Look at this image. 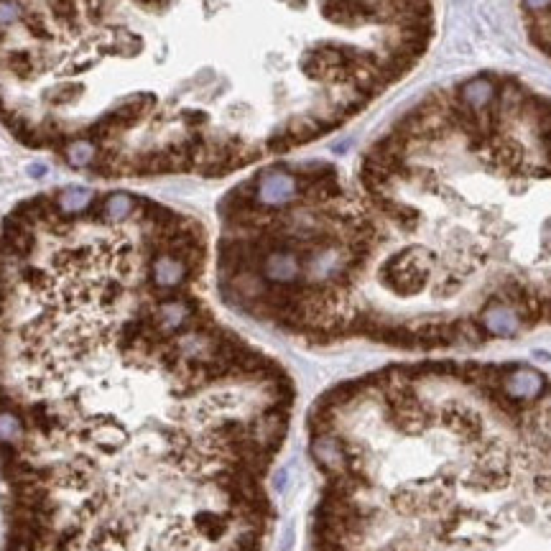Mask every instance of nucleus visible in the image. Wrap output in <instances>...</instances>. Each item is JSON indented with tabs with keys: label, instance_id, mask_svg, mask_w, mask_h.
Instances as JSON below:
<instances>
[{
	"label": "nucleus",
	"instance_id": "obj_1",
	"mask_svg": "<svg viewBox=\"0 0 551 551\" xmlns=\"http://www.w3.org/2000/svg\"><path fill=\"white\" fill-rule=\"evenodd\" d=\"M381 279L385 281L388 289H393L401 296L419 294L429 281V263L424 250H406L398 253L393 260L385 263Z\"/></svg>",
	"mask_w": 551,
	"mask_h": 551
},
{
	"label": "nucleus",
	"instance_id": "obj_2",
	"mask_svg": "<svg viewBox=\"0 0 551 551\" xmlns=\"http://www.w3.org/2000/svg\"><path fill=\"white\" fill-rule=\"evenodd\" d=\"M255 204L260 207H286L301 195V182L289 171L268 169L253 184Z\"/></svg>",
	"mask_w": 551,
	"mask_h": 551
},
{
	"label": "nucleus",
	"instance_id": "obj_3",
	"mask_svg": "<svg viewBox=\"0 0 551 551\" xmlns=\"http://www.w3.org/2000/svg\"><path fill=\"white\" fill-rule=\"evenodd\" d=\"M263 279L271 281L273 286H291L298 281L304 266L296 250L291 248H268L263 260H260Z\"/></svg>",
	"mask_w": 551,
	"mask_h": 551
},
{
	"label": "nucleus",
	"instance_id": "obj_4",
	"mask_svg": "<svg viewBox=\"0 0 551 551\" xmlns=\"http://www.w3.org/2000/svg\"><path fill=\"white\" fill-rule=\"evenodd\" d=\"M500 390L513 401H536L546 390V381L538 370L531 368H516L500 373Z\"/></svg>",
	"mask_w": 551,
	"mask_h": 551
},
{
	"label": "nucleus",
	"instance_id": "obj_5",
	"mask_svg": "<svg viewBox=\"0 0 551 551\" xmlns=\"http://www.w3.org/2000/svg\"><path fill=\"white\" fill-rule=\"evenodd\" d=\"M378 11L381 8L373 0H322V13L335 23H344V26H355L360 21L370 18H383Z\"/></svg>",
	"mask_w": 551,
	"mask_h": 551
},
{
	"label": "nucleus",
	"instance_id": "obj_6",
	"mask_svg": "<svg viewBox=\"0 0 551 551\" xmlns=\"http://www.w3.org/2000/svg\"><path fill=\"white\" fill-rule=\"evenodd\" d=\"M192 273V268L187 266V260H182L179 255L163 250L151 260V281H153L156 289L161 291H171V289H179V286L187 281V276Z\"/></svg>",
	"mask_w": 551,
	"mask_h": 551
},
{
	"label": "nucleus",
	"instance_id": "obj_7",
	"mask_svg": "<svg viewBox=\"0 0 551 551\" xmlns=\"http://www.w3.org/2000/svg\"><path fill=\"white\" fill-rule=\"evenodd\" d=\"M195 317V306L189 304L187 298H166L156 306L153 314V327L156 332H179L192 322Z\"/></svg>",
	"mask_w": 551,
	"mask_h": 551
},
{
	"label": "nucleus",
	"instance_id": "obj_8",
	"mask_svg": "<svg viewBox=\"0 0 551 551\" xmlns=\"http://www.w3.org/2000/svg\"><path fill=\"white\" fill-rule=\"evenodd\" d=\"M482 327L495 337H513L521 330V319L513 306L498 301V304H490L482 311Z\"/></svg>",
	"mask_w": 551,
	"mask_h": 551
},
{
	"label": "nucleus",
	"instance_id": "obj_9",
	"mask_svg": "<svg viewBox=\"0 0 551 551\" xmlns=\"http://www.w3.org/2000/svg\"><path fill=\"white\" fill-rule=\"evenodd\" d=\"M493 95H495V85L490 79H472V82H467V85L460 87V103H465L472 110L487 108V105L493 103Z\"/></svg>",
	"mask_w": 551,
	"mask_h": 551
},
{
	"label": "nucleus",
	"instance_id": "obj_10",
	"mask_svg": "<svg viewBox=\"0 0 551 551\" xmlns=\"http://www.w3.org/2000/svg\"><path fill=\"white\" fill-rule=\"evenodd\" d=\"M136 212V199L125 192H115L103 202V217L108 222H123Z\"/></svg>",
	"mask_w": 551,
	"mask_h": 551
},
{
	"label": "nucleus",
	"instance_id": "obj_11",
	"mask_svg": "<svg viewBox=\"0 0 551 551\" xmlns=\"http://www.w3.org/2000/svg\"><path fill=\"white\" fill-rule=\"evenodd\" d=\"M92 202V192L85 187H66L64 192H59L57 197V207L62 209L64 214H74L82 212Z\"/></svg>",
	"mask_w": 551,
	"mask_h": 551
},
{
	"label": "nucleus",
	"instance_id": "obj_12",
	"mask_svg": "<svg viewBox=\"0 0 551 551\" xmlns=\"http://www.w3.org/2000/svg\"><path fill=\"white\" fill-rule=\"evenodd\" d=\"M64 156H66V161H69V166H74V169H85V166H90L92 161H98V149H95L90 141L77 138V141H69L64 146Z\"/></svg>",
	"mask_w": 551,
	"mask_h": 551
},
{
	"label": "nucleus",
	"instance_id": "obj_13",
	"mask_svg": "<svg viewBox=\"0 0 551 551\" xmlns=\"http://www.w3.org/2000/svg\"><path fill=\"white\" fill-rule=\"evenodd\" d=\"M6 64L18 79H31L33 74H36V69H39V64H36V57H33V54H28V52H11V54H8V59H6Z\"/></svg>",
	"mask_w": 551,
	"mask_h": 551
},
{
	"label": "nucleus",
	"instance_id": "obj_14",
	"mask_svg": "<svg viewBox=\"0 0 551 551\" xmlns=\"http://www.w3.org/2000/svg\"><path fill=\"white\" fill-rule=\"evenodd\" d=\"M79 92H82V85H74V82H62V85H57L52 92H49V100H52V103L64 105V103H71V100L77 98Z\"/></svg>",
	"mask_w": 551,
	"mask_h": 551
},
{
	"label": "nucleus",
	"instance_id": "obj_15",
	"mask_svg": "<svg viewBox=\"0 0 551 551\" xmlns=\"http://www.w3.org/2000/svg\"><path fill=\"white\" fill-rule=\"evenodd\" d=\"M49 6H52V13L59 21H66V23H71L74 16H77V3L74 0H49Z\"/></svg>",
	"mask_w": 551,
	"mask_h": 551
},
{
	"label": "nucleus",
	"instance_id": "obj_16",
	"mask_svg": "<svg viewBox=\"0 0 551 551\" xmlns=\"http://www.w3.org/2000/svg\"><path fill=\"white\" fill-rule=\"evenodd\" d=\"M23 23H26L28 33H31V36H36V39H49V36H52V33H49V26H46L44 16L28 13V16H23Z\"/></svg>",
	"mask_w": 551,
	"mask_h": 551
},
{
	"label": "nucleus",
	"instance_id": "obj_17",
	"mask_svg": "<svg viewBox=\"0 0 551 551\" xmlns=\"http://www.w3.org/2000/svg\"><path fill=\"white\" fill-rule=\"evenodd\" d=\"M21 6L18 0H0V26H11L13 21H18Z\"/></svg>",
	"mask_w": 551,
	"mask_h": 551
},
{
	"label": "nucleus",
	"instance_id": "obj_18",
	"mask_svg": "<svg viewBox=\"0 0 551 551\" xmlns=\"http://www.w3.org/2000/svg\"><path fill=\"white\" fill-rule=\"evenodd\" d=\"M117 54H136L141 49V39L130 36V33H123L120 39H115V46H112Z\"/></svg>",
	"mask_w": 551,
	"mask_h": 551
},
{
	"label": "nucleus",
	"instance_id": "obj_19",
	"mask_svg": "<svg viewBox=\"0 0 551 551\" xmlns=\"http://www.w3.org/2000/svg\"><path fill=\"white\" fill-rule=\"evenodd\" d=\"M523 6L531 13H546V11H551V0H523Z\"/></svg>",
	"mask_w": 551,
	"mask_h": 551
},
{
	"label": "nucleus",
	"instance_id": "obj_20",
	"mask_svg": "<svg viewBox=\"0 0 551 551\" xmlns=\"http://www.w3.org/2000/svg\"><path fill=\"white\" fill-rule=\"evenodd\" d=\"M286 482H289V470H281V472L276 475V490H281V493H284Z\"/></svg>",
	"mask_w": 551,
	"mask_h": 551
},
{
	"label": "nucleus",
	"instance_id": "obj_21",
	"mask_svg": "<svg viewBox=\"0 0 551 551\" xmlns=\"http://www.w3.org/2000/svg\"><path fill=\"white\" fill-rule=\"evenodd\" d=\"M28 174H31V176H44L46 174V166H44V163H33V166H28Z\"/></svg>",
	"mask_w": 551,
	"mask_h": 551
}]
</instances>
